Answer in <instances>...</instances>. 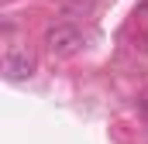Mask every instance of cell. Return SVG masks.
I'll list each match as a JSON object with an SVG mask.
<instances>
[{
    "label": "cell",
    "instance_id": "obj_2",
    "mask_svg": "<svg viewBox=\"0 0 148 144\" xmlns=\"http://www.w3.org/2000/svg\"><path fill=\"white\" fill-rule=\"evenodd\" d=\"M38 69L35 55L28 52V48H17V45H10L7 52H3V79H10V82H24V79H31Z\"/></svg>",
    "mask_w": 148,
    "mask_h": 144
},
{
    "label": "cell",
    "instance_id": "obj_1",
    "mask_svg": "<svg viewBox=\"0 0 148 144\" xmlns=\"http://www.w3.org/2000/svg\"><path fill=\"white\" fill-rule=\"evenodd\" d=\"M45 48L52 58H69L76 52H83V31L73 24H55L45 31Z\"/></svg>",
    "mask_w": 148,
    "mask_h": 144
},
{
    "label": "cell",
    "instance_id": "obj_3",
    "mask_svg": "<svg viewBox=\"0 0 148 144\" xmlns=\"http://www.w3.org/2000/svg\"><path fill=\"white\" fill-rule=\"evenodd\" d=\"M145 45H148V35H145Z\"/></svg>",
    "mask_w": 148,
    "mask_h": 144
}]
</instances>
